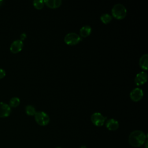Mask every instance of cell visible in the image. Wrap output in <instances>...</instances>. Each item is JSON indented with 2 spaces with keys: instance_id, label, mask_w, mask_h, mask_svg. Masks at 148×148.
I'll return each mask as SVG.
<instances>
[{
  "instance_id": "obj_10",
  "label": "cell",
  "mask_w": 148,
  "mask_h": 148,
  "mask_svg": "<svg viewBox=\"0 0 148 148\" xmlns=\"http://www.w3.org/2000/svg\"><path fill=\"white\" fill-rule=\"evenodd\" d=\"M105 125L109 131H116L119 127V121L114 119H109L105 122Z\"/></svg>"
},
{
  "instance_id": "obj_7",
  "label": "cell",
  "mask_w": 148,
  "mask_h": 148,
  "mask_svg": "<svg viewBox=\"0 0 148 148\" xmlns=\"http://www.w3.org/2000/svg\"><path fill=\"white\" fill-rule=\"evenodd\" d=\"M147 74L145 71L138 73L135 77L134 82L136 86H141L147 82Z\"/></svg>"
},
{
  "instance_id": "obj_8",
  "label": "cell",
  "mask_w": 148,
  "mask_h": 148,
  "mask_svg": "<svg viewBox=\"0 0 148 148\" xmlns=\"http://www.w3.org/2000/svg\"><path fill=\"white\" fill-rule=\"evenodd\" d=\"M24 46L23 41L20 39L14 40L10 45V50L13 53H17L21 51Z\"/></svg>"
},
{
  "instance_id": "obj_17",
  "label": "cell",
  "mask_w": 148,
  "mask_h": 148,
  "mask_svg": "<svg viewBox=\"0 0 148 148\" xmlns=\"http://www.w3.org/2000/svg\"><path fill=\"white\" fill-rule=\"evenodd\" d=\"M33 5L36 9H38V10L42 9L45 5L44 1L35 0L33 1Z\"/></svg>"
},
{
  "instance_id": "obj_13",
  "label": "cell",
  "mask_w": 148,
  "mask_h": 148,
  "mask_svg": "<svg viewBox=\"0 0 148 148\" xmlns=\"http://www.w3.org/2000/svg\"><path fill=\"white\" fill-rule=\"evenodd\" d=\"M45 5L51 9L57 8L61 6L62 3L61 0H45Z\"/></svg>"
},
{
  "instance_id": "obj_5",
  "label": "cell",
  "mask_w": 148,
  "mask_h": 148,
  "mask_svg": "<svg viewBox=\"0 0 148 148\" xmlns=\"http://www.w3.org/2000/svg\"><path fill=\"white\" fill-rule=\"evenodd\" d=\"M107 117L99 112H94L91 116V121L97 127L102 126L106 121Z\"/></svg>"
},
{
  "instance_id": "obj_3",
  "label": "cell",
  "mask_w": 148,
  "mask_h": 148,
  "mask_svg": "<svg viewBox=\"0 0 148 148\" xmlns=\"http://www.w3.org/2000/svg\"><path fill=\"white\" fill-rule=\"evenodd\" d=\"M35 120L38 124L41 126L47 125L50 122V117L43 111L36 112L34 115Z\"/></svg>"
},
{
  "instance_id": "obj_22",
  "label": "cell",
  "mask_w": 148,
  "mask_h": 148,
  "mask_svg": "<svg viewBox=\"0 0 148 148\" xmlns=\"http://www.w3.org/2000/svg\"><path fill=\"white\" fill-rule=\"evenodd\" d=\"M79 148H87L86 146H81Z\"/></svg>"
},
{
  "instance_id": "obj_15",
  "label": "cell",
  "mask_w": 148,
  "mask_h": 148,
  "mask_svg": "<svg viewBox=\"0 0 148 148\" xmlns=\"http://www.w3.org/2000/svg\"><path fill=\"white\" fill-rule=\"evenodd\" d=\"M25 110L26 113L29 116H34L36 111L35 107L31 105H28L25 106Z\"/></svg>"
},
{
  "instance_id": "obj_21",
  "label": "cell",
  "mask_w": 148,
  "mask_h": 148,
  "mask_svg": "<svg viewBox=\"0 0 148 148\" xmlns=\"http://www.w3.org/2000/svg\"><path fill=\"white\" fill-rule=\"evenodd\" d=\"M3 3V1H2V0H0V6H1Z\"/></svg>"
},
{
  "instance_id": "obj_19",
  "label": "cell",
  "mask_w": 148,
  "mask_h": 148,
  "mask_svg": "<svg viewBox=\"0 0 148 148\" xmlns=\"http://www.w3.org/2000/svg\"><path fill=\"white\" fill-rule=\"evenodd\" d=\"M27 38V35L25 33H22L20 35V39L21 41H23L24 39H25V38Z\"/></svg>"
},
{
  "instance_id": "obj_1",
  "label": "cell",
  "mask_w": 148,
  "mask_h": 148,
  "mask_svg": "<svg viewBox=\"0 0 148 148\" xmlns=\"http://www.w3.org/2000/svg\"><path fill=\"white\" fill-rule=\"evenodd\" d=\"M147 140V135L141 130H134L130 133L128 136L130 145L134 147H139L143 145Z\"/></svg>"
},
{
  "instance_id": "obj_9",
  "label": "cell",
  "mask_w": 148,
  "mask_h": 148,
  "mask_svg": "<svg viewBox=\"0 0 148 148\" xmlns=\"http://www.w3.org/2000/svg\"><path fill=\"white\" fill-rule=\"evenodd\" d=\"M11 113L10 106L4 102H0V117H8Z\"/></svg>"
},
{
  "instance_id": "obj_14",
  "label": "cell",
  "mask_w": 148,
  "mask_h": 148,
  "mask_svg": "<svg viewBox=\"0 0 148 148\" xmlns=\"http://www.w3.org/2000/svg\"><path fill=\"white\" fill-rule=\"evenodd\" d=\"M112 19V16L109 13H103L100 17L101 21L103 24H105L109 23L111 21Z\"/></svg>"
},
{
  "instance_id": "obj_4",
  "label": "cell",
  "mask_w": 148,
  "mask_h": 148,
  "mask_svg": "<svg viewBox=\"0 0 148 148\" xmlns=\"http://www.w3.org/2000/svg\"><path fill=\"white\" fill-rule=\"evenodd\" d=\"M65 43L68 45H75L82 40V37L77 33L69 32L67 34L64 39Z\"/></svg>"
},
{
  "instance_id": "obj_12",
  "label": "cell",
  "mask_w": 148,
  "mask_h": 148,
  "mask_svg": "<svg viewBox=\"0 0 148 148\" xmlns=\"http://www.w3.org/2000/svg\"><path fill=\"white\" fill-rule=\"evenodd\" d=\"M91 27L88 25H85L81 27L79 31V35L81 37L86 38L91 33Z\"/></svg>"
},
{
  "instance_id": "obj_23",
  "label": "cell",
  "mask_w": 148,
  "mask_h": 148,
  "mask_svg": "<svg viewBox=\"0 0 148 148\" xmlns=\"http://www.w3.org/2000/svg\"><path fill=\"white\" fill-rule=\"evenodd\" d=\"M56 148H62V147H56Z\"/></svg>"
},
{
  "instance_id": "obj_2",
  "label": "cell",
  "mask_w": 148,
  "mask_h": 148,
  "mask_svg": "<svg viewBox=\"0 0 148 148\" xmlns=\"http://www.w3.org/2000/svg\"><path fill=\"white\" fill-rule=\"evenodd\" d=\"M127 10L126 8L121 3H118L112 7V16L117 20H122L127 15Z\"/></svg>"
},
{
  "instance_id": "obj_11",
  "label": "cell",
  "mask_w": 148,
  "mask_h": 148,
  "mask_svg": "<svg viewBox=\"0 0 148 148\" xmlns=\"http://www.w3.org/2000/svg\"><path fill=\"white\" fill-rule=\"evenodd\" d=\"M139 65L141 69L146 71L148 68V54H144L139 58Z\"/></svg>"
},
{
  "instance_id": "obj_6",
  "label": "cell",
  "mask_w": 148,
  "mask_h": 148,
  "mask_svg": "<svg viewBox=\"0 0 148 148\" xmlns=\"http://www.w3.org/2000/svg\"><path fill=\"white\" fill-rule=\"evenodd\" d=\"M143 96V90L139 88L136 87L131 90L130 94V98L134 102H138L140 101Z\"/></svg>"
},
{
  "instance_id": "obj_18",
  "label": "cell",
  "mask_w": 148,
  "mask_h": 148,
  "mask_svg": "<svg viewBox=\"0 0 148 148\" xmlns=\"http://www.w3.org/2000/svg\"><path fill=\"white\" fill-rule=\"evenodd\" d=\"M6 75V72L5 71L2 69V68H0V79L3 78Z\"/></svg>"
},
{
  "instance_id": "obj_20",
  "label": "cell",
  "mask_w": 148,
  "mask_h": 148,
  "mask_svg": "<svg viewBox=\"0 0 148 148\" xmlns=\"http://www.w3.org/2000/svg\"><path fill=\"white\" fill-rule=\"evenodd\" d=\"M143 145H145V148H147V140H146V141L145 142Z\"/></svg>"
},
{
  "instance_id": "obj_16",
  "label": "cell",
  "mask_w": 148,
  "mask_h": 148,
  "mask_svg": "<svg viewBox=\"0 0 148 148\" xmlns=\"http://www.w3.org/2000/svg\"><path fill=\"white\" fill-rule=\"evenodd\" d=\"M20 103V99L16 97H12L9 101V106L10 107L12 108H16L19 105Z\"/></svg>"
}]
</instances>
